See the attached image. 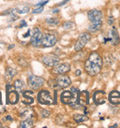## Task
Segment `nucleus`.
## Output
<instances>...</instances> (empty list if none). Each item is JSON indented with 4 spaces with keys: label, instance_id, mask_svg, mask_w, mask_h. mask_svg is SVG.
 <instances>
[{
    "label": "nucleus",
    "instance_id": "9d476101",
    "mask_svg": "<svg viewBox=\"0 0 120 128\" xmlns=\"http://www.w3.org/2000/svg\"><path fill=\"white\" fill-rule=\"evenodd\" d=\"M42 61H43L46 66H49V67H54V66H56L57 64L59 63L60 58H58V57L53 56V55H45V56L43 57Z\"/></svg>",
    "mask_w": 120,
    "mask_h": 128
},
{
    "label": "nucleus",
    "instance_id": "0eeeda50",
    "mask_svg": "<svg viewBox=\"0 0 120 128\" xmlns=\"http://www.w3.org/2000/svg\"><path fill=\"white\" fill-rule=\"evenodd\" d=\"M88 19L91 23H102L103 13L98 10H92L88 12Z\"/></svg>",
    "mask_w": 120,
    "mask_h": 128
},
{
    "label": "nucleus",
    "instance_id": "7ed1b4c3",
    "mask_svg": "<svg viewBox=\"0 0 120 128\" xmlns=\"http://www.w3.org/2000/svg\"><path fill=\"white\" fill-rule=\"evenodd\" d=\"M90 39H91V34L88 32H82L81 34H79V38L75 44V50L80 51L82 48L85 46L86 44L90 41Z\"/></svg>",
    "mask_w": 120,
    "mask_h": 128
},
{
    "label": "nucleus",
    "instance_id": "bb28decb",
    "mask_svg": "<svg viewBox=\"0 0 120 128\" xmlns=\"http://www.w3.org/2000/svg\"><path fill=\"white\" fill-rule=\"evenodd\" d=\"M64 28L66 30L68 29H71L73 26H74V24H73V22H66L64 23Z\"/></svg>",
    "mask_w": 120,
    "mask_h": 128
},
{
    "label": "nucleus",
    "instance_id": "dca6fc26",
    "mask_svg": "<svg viewBox=\"0 0 120 128\" xmlns=\"http://www.w3.org/2000/svg\"><path fill=\"white\" fill-rule=\"evenodd\" d=\"M32 94H33L32 93V91H29V90L23 92V98H24V101H23V103H24V104L31 105V104L33 103L34 99H33V98H32Z\"/></svg>",
    "mask_w": 120,
    "mask_h": 128
},
{
    "label": "nucleus",
    "instance_id": "6ab92c4d",
    "mask_svg": "<svg viewBox=\"0 0 120 128\" xmlns=\"http://www.w3.org/2000/svg\"><path fill=\"white\" fill-rule=\"evenodd\" d=\"M32 126H33V122L31 118L26 119L25 121L20 122V125H19L20 128H32Z\"/></svg>",
    "mask_w": 120,
    "mask_h": 128
},
{
    "label": "nucleus",
    "instance_id": "393cba45",
    "mask_svg": "<svg viewBox=\"0 0 120 128\" xmlns=\"http://www.w3.org/2000/svg\"><path fill=\"white\" fill-rule=\"evenodd\" d=\"M46 22L51 26H57L59 24V20L57 18H49L46 20Z\"/></svg>",
    "mask_w": 120,
    "mask_h": 128
},
{
    "label": "nucleus",
    "instance_id": "20e7f679",
    "mask_svg": "<svg viewBox=\"0 0 120 128\" xmlns=\"http://www.w3.org/2000/svg\"><path fill=\"white\" fill-rule=\"evenodd\" d=\"M29 86L32 88V89H39L41 88L44 84V79L40 76H36V75H31L28 79Z\"/></svg>",
    "mask_w": 120,
    "mask_h": 128
},
{
    "label": "nucleus",
    "instance_id": "ddd939ff",
    "mask_svg": "<svg viewBox=\"0 0 120 128\" xmlns=\"http://www.w3.org/2000/svg\"><path fill=\"white\" fill-rule=\"evenodd\" d=\"M93 100L96 104H104L105 103V92L104 91H101L98 90L93 94Z\"/></svg>",
    "mask_w": 120,
    "mask_h": 128
},
{
    "label": "nucleus",
    "instance_id": "f257e3e1",
    "mask_svg": "<svg viewBox=\"0 0 120 128\" xmlns=\"http://www.w3.org/2000/svg\"><path fill=\"white\" fill-rule=\"evenodd\" d=\"M102 67H103V60H102L101 56L97 53V52H92L87 60L85 61V68L86 72L91 75V76H94L101 72Z\"/></svg>",
    "mask_w": 120,
    "mask_h": 128
},
{
    "label": "nucleus",
    "instance_id": "c85d7f7f",
    "mask_svg": "<svg viewBox=\"0 0 120 128\" xmlns=\"http://www.w3.org/2000/svg\"><path fill=\"white\" fill-rule=\"evenodd\" d=\"M19 63L21 65L22 67H26V66H27V62H26V61L24 60L23 58H19Z\"/></svg>",
    "mask_w": 120,
    "mask_h": 128
},
{
    "label": "nucleus",
    "instance_id": "c756f323",
    "mask_svg": "<svg viewBox=\"0 0 120 128\" xmlns=\"http://www.w3.org/2000/svg\"><path fill=\"white\" fill-rule=\"evenodd\" d=\"M48 1H43V2H40V3L36 4L35 5V8H40V6H44L45 4H47Z\"/></svg>",
    "mask_w": 120,
    "mask_h": 128
},
{
    "label": "nucleus",
    "instance_id": "1a4fd4ad",
    "mask_svg": "<svg viewBox=\"0 0 120 128\" xmlns=\"http://www.w3.org/2000/svg\"><path fill=\"white\" fill-rule=\"evenodd\" d=\"M57 86L60 88H66L70 86L71 80L67 75H64V74H59V76L56 79Z\"/></svg>",
    "mask_w": 120,
    "mask_h": 128
},
{
    "label": "nucleus",
    "instance_id": "7c9ffc66",
    "mask_svg": "<svg viewBox=\"0 0 120 128\" xmlns=\"http://www.w3.org/2000/svg\"><path fill=\"white\" fill-rule=\"evenodd\" d=\"M113 22H114V18L111 16L108 18V24H113Z\"/></svg>",
    "mask_w": 120,
    "mask_h": 128
},
{
    "label": "nucleus",
    "instance_id": "4be33fe9",
    "mask_svg": "<svg viewBox=\"0 0 120 128\" xmlns=\"http://www.w3.org/2000/svg\"><path fill=\"white\" fill-rule=\"evenodd\" d=\"M17 72L13 68H7L6 70V79H12L13 77L16 75Z\"/></svg>",
    "mask_w": 120,
    "mask_h": 128
},
{
    "label": "nucleus",
    "instance_id": "473e14b6",
    "mask_svg": "<svg viewBox=\"0 0 120 128\" xmlns=\"http://www.w3.org/2000/svg\"><path fill=\"white\" fill-rule=\"evenodd\" d=\"M6 120H7V121H12L13 119H12V117H11V116H6Z\"/></svg>",
    "mask_w": 120,
    "mask_h": 128
},
{
    "label": "nucleus",
    "instance_id": "a211bd4d",
    "mask_svg": "<svg viewBox=\"0 0 120 128\" xmlns=\"http://www.w3.org/2000/svg\"><path fill=\"white\" fill-rule=\"evenodd\" d=\"M19 115L26 119L32 118V116H33V112H32V110H31V109H24V110H21Z\"/></svg>",
    "mask_w": 120,
    "mask_h": 128
},
{
    "label": "nucleus",
    "instance_id": "412c9836",
    "mask_svg": "<svg viewBox=\"0 0 120 128\" xmlns=\"http://www.w3.org/2000/svg\"><path fill=\"white\" fill-rule=\"evenodd\" d=\"M15 10L17 11V13L19 14H25V13H28L30 11V6H18L15 8Z\"/></svg>",
    "mask_w": 120,
    "mask_h": 128
},
{
    "label": "nucleus",
    "instance_id": "cd10ccee",
    "mask_svg": "<svg viewBox=\"0 0 120 128\" xmlns=\"http://www.w3.org/2000/svg\"><path fill=\"white\" fill-rule=\"evenodd\" d=\"M44 10V6H40V8H36V10H34L33 11H32V13L33 14H37V13H41L42 11Z\"/></svg>",
    "mask_w": 120,
    "mask_h": 128
},
{
    "label": "nucleus",
    "instance_id": "4468645a",
    "mask_svg": "<svg viewBox=\"0 0 120 128\" xmlns=\"http://www.w3.org/2000/svg\"><path fill=\"white\" fill-rule=\"evenodd\" d=\"M7 103L9 104H16L19 101V94L16 91H7V96H6Z\"/></svg>",
    "mask_w": 120,
    "mask_h": 128
},
{
    "label": "nucleus",
    "instance_id": "f8f14e48",
    "mask_svg": "<svg viewBox=\"0 0 120 128\" xmlns=\"http://www.w3.org/2000/svg\"><path fill=\"white\" fill-rule=\"evenodd\" d=\"M110 35H111L110 38L104 39V42L111 41V43L114 46L118 45V43H119V34H118V32H117V30L116 27H113V28H112V30H111V32H110Z\"/></svg>",
    "mask_w": 120,
    "mask_h": 128
},
{
    "label": "nucleus",
    "instance_id": "58836bf2",
    "mask_svg": "<svg viewBox=\"0 0 120 128\" xmlns=\"http://www.w3.org/2000/svg\"><path fill=\"white\" fill-rule=\"evenodd\" d=\"M0 95H1V94H0Z\"/></svg>",
    "mask_w": 120,
    "mask_h": 128
},
{
    "label": "nucleus",
    "instance_id": "39448f33",
    "mask_svg": "<svg viewBox=\"0 0 120 128\" xmlns=\"http://www.w3.org/2000/svg\"><path fill=\"white\" fill-rule=\"evenodd\" d=\"M38 101L40 104H44V105H50V104L54 102L50 92L46 91V90H42V91L39 92Z\"/></svg>",
    "mask_w": 120,
    "mask_h": 128
},
{
    "label": "nucleus",
    "instance_id": "f704fd0d",
    "mask_svg": "<svg viewBox=\"0 0 120 128\" xmlns=\"http://www.w3.org/2000/svg\"><path fill=\"white\" fill-rule=\"evenodd\" d=\"M117 126H118V125H117V124H114V125H111V126H110V128H113V127H117Z\"/></svg>",
    "mask_w": 120,
    "mask_h": 128
},
{
    "label": "nucleus",
    "instance_id": "e433bc0d",
    "mask_svg": "<svg viewBox=\"0 0 120 128\" xmlns=\"http://www.w3.org/2000/svg\"><path fill=\"white\" fill-rule=\"evenodd\" d=\"M14 48V45H12V46H8V49H10V48Z\"/></svg>",
    "mask_w": 120,
    "mask_h": 128
},
{
    "label": "nucleus",
    "instance_id": "5701e85b",
    "mask_svg": "<svg viewBox=\"0 0 120 128\" xmlns=\"http://www.w3.org/2000/svg\"><path fill=\"white\" fill-rule=\"evenodd\" d=\"M14 86L16 88V90L18 92H22V90L24 88V83H23V81L21 80H16L15 81V83H14Z\"/></svg>",
    "mask_w": 120,
    "mask_h": 128
},
{
    "label": "nucleus",
    "instance_id": "a878e982",
    "mask_svg": "<svg viewBox=\"0 0 120 128\" xmlns=\"http://www.w3.org/2000/svg\"><path fill=\"white\" fill-rule=\"evenodd\" d=\"M41 114H42V117H43V118H47L48 116L50 115V112L47 110H42Z\"/></svg>",
    "mask_w": 120,
    "mask_h": 128
},
{
    "label": "nucleus",
    "instance_id": "f03ea898",
    "mask_svg": "<svg viewBox=\"0 0 120 128\" xmlns=\"http://www.w3.org/2000/svg\"><path fill=\"white\" fill-rule=\"evenodd\" d=\"M78 94H79V91L74 87H72L70 91L66 90L61 94V101L62 103L66 104V105L74 104L78 100Z\"/></svg>",
    "mask_w": 120,
    "mask_h": 128
},
{
    "label": "nucleus",
    "instance_id": "423d86ee",
    "mask_svg": "<svg viewBox=\"0 0 120 128\" xmlns=\"http://www.w3.org/2000/svg\"><path fill=\"white\" fill-rule=\"evenodd\" d=\"M57 41V39L55 35L50 34H46L43 35V37H42L41 45L44 48H51V46H54L56 45Z\"/></svg>",
    "mask_w": 120,
    "mask_h": 128
},
{
    "label": "nucleus",
    "instance_id": "9b49d317",
    "mask_svg": "<svg viewBox=\"0 0 120 128\" xmlns=\"http://www.w3.org/2000/svg\"><path fill=\"white\" fill-rule=\"evenodd\" d=\"M70 70V65L67 63H63V64H57L56 66H54L53 69V72L56 74H63L66 72H68Z\"/></svg>",
    "mask_w": 120,
    "mask_h": 128
},
{
    "label": "nucleus",
    "instance_id": "6e6552de",
    "mask_svg": "<svg viewBox=\"0 0 120 128\" xmlns=\"http://www.w3.org/2000/svg\"><path fill=\"white\" fill-rule=\"evenodd\" d=\"M42 37H43V34L38 28H33L32 30V38H31V43L33 46H40L42 42Z\"/></svg>",
    "mask_w": 120,
    "mask_h": 128
},
{
    "label": "nucleus",
    "instance_id": "72a5a7b5",
    "mask_svg": "<svg viewBox=\"0 0 120 128\" xmlns=\"http://www.w3.org/2000/svg\"><path fill=\"white\" fill-rule=\"evenodd\" d=\"M80 74H81V72H80L79 70H76V75H78V76H79V75H80Z\"/></svg>",
    "mask_w": 120,
    "mask_h": 128
},
{
    "label": "nucleus",
    "instance_id": "2eb2a0df",
    "mask_svg": "<svg viewBox=\"0 0 120 128\" xmlns=\"http://www.w3.org/2000/svg\"><path fill=\"white\" fill-rule=\"evenodd\" d=\"M109 101H110L111 104L113 105H118L120 104V93L118 91H112L110 94H109Z\"/></svg>",
    "mask_w": 120,
    "mask_h": 128
},
{
    "label": "nucleus",
    "instance_id": "aec40b11",
    "mask_svg": "<svg viewBox=\"0 0 120 128\" xmlns=\"http://www.w3.org/2000/svg\"><path fill=\"white\" fill-rule=\"evenodd\" d=\"M102 28V23H91L89 26V31L91 32H96Z\"/></svg>",
    "mask_w": 120,
    "mask_h": 128
},
{
    "label": "nucleus",
    "instance_id": "2f4dec72",
    "mask_svg": "<svg viewBox=\"0 0 120 128\" xmlns=\"http://www.w3.org/2000/svg\"><path fill=\"white\" fill-rule=\"evenodd\" d=\"M24 26H27V23L25 22V20H22L21 24H20L19 27V28H22V27H24Z\"/></svg>",
    "mask_w": 120,
    "mask_h": 128
},
{
    "label": "nucleus",
    "instance_id": "4c0bfd02",
    "mask_svg": "<svg viewBox=\"0 0 120 128\" xmlns=\"http://www.w3.org/2000/svg\"><path fill=\"white\" fill-rule=\"evenodd\" d=\"M0 127H2V124H1V122H0Z\"/></svg>",
    "mask_w": 120,
    "mask_h": 128
},
{
    "label": "nucleus",
    "instance_id": "c9c22d12",
    "mask_svg": "<svg viewBox=\"0 0 120 128\" xmlns=\"http://www.w3.org/2000/svg\"><path fill=\"white\" fill-rule=\"evenodd\" d=\"M58 11H59V10H53V12H54V13H56V12H58Z\"/></svg>",
    "mask_w": 120,
    "mask_h": 128
},
{
    "label": "nucleus",
    "instance_id": "f3484780",
    "mask_svg": "<svg viewBox=\"0 0 120 128\" xmlns=\"http://www.w3.org/2000/svg\"><path fill=\"white\" fill-rule=\"evenodd\" d=\"M78 98L79 103L81 104H88L89 103V93L87 91H82L78 94Z\"/></svg>",
    "mask_w": 120,
    "mask_h": 128
},
{
    "label": "nucleus",
    "instance_id": "b1692460",
    "mask_svg": "<svg viewBox=\"0 0 120 128\" xmlns=\"http://www.w3.org/2000/svg\"><path fill=\"white\" fill-rule=\"evenodd\" d=\"M73 118H74V120L77 122H82L87 120V116L82 115V114H75V115L73 116Z\"/></svg>",
    "mask_w": 120,
    "mask_h": 128
}]
</instances>
